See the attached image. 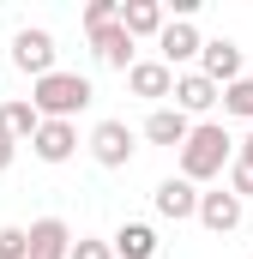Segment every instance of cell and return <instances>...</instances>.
I'll return each mask as SVG.
<instances>
[{
  "instance_id": "cell-1",
  "label": "cell",
  "mask_w": 253,
  "mask_h": 259,
  "mask_svg": "<svg viewBox=\"0 0 253 259\" xmlns=\"http://www.w3.org/2000/svg\"><path fill=\"white\" fill-rule=\"evenodd\" d=\"M235 151H241V145L229 139V127H223V121H199V127H193V139L181 145V175H187L193 187H199V181H217V175L235 163Z\"/></svg>"
},
{
  "instance_id": "cell-2",
  "label": "cell",
  "mask_w": 253,
  "mask_h": 259,
  "mask_svg": "<svg viewBox=\"0 0 253 259\" xmlns=\"http://www.w3.org/2000/svg\"><path fill=\"white\" fill-rule=\"evenodd\" d=\"M91 97H97V91H91L85 72H49V78L30 84V103H36L43 121H72V115H85Z\"/></svg>"
},
{
  "instance_id": "cell-3",
  "label": "cell",
  "mask_w": 253,
  "mask_h": 259,
  "mask_svg": "<svg viewBox=\"0 0 253 259\" xmlns=\"http://www.w3.org/2000/svg\"><path fill=\"white\" fill-rule=\"evenodd\" d=\"M55 55H61V49H55V30H43V24H24V30L12 36V66H18L30 84H36V78H49V72H61Z\"/></svg>"
},
{
  "instance_id": "cell-4",
  "label": "cell",
  "mask_w": 253,
  "mask_h": 259,
  "mask_svg": "<svg viewBox=\"0 0 253 259\" xmlns=\"http://www.w3.org/2000/svg\"><path fill=\"white\" fill-rule=\"evenodd\" d=\"M169 103H175V109H181L187 121H193V115H211V109L223 103V84H211V78H205L199 66H187V72L175 78V97H169Z\"/></svg>"
},
{
  "instance_id": "cell-5",
  "label": "cell",
  "mask_w": 253,
  "mask_h": 259,
  "mask_svg": "<svg viewBox=\"0 0 253 259\" xmlns=\"http://www.w3.org/2000/svg\"><path fill=\"white\" fill-rule=\"evenodd\" d=\"M205 55V36L193 30V18H169L163 24V36H157V61L163 66H187Z\"/></svg>"
},
{
  "instance_id": "cell-6",
  "label": "cell",
  "mask_w": 253,
  "mask_h": 259,
  "mask_svg": "<svg viewBox=\"0 0 253 259\" xmlns=\"http://www.w3.org/2000/svg\"><path fill=\"white\" fill-rule=\"evenodd\" d=\"M91 157L103 169H126L133 163V127L126 121H97L91 127Z\"/></svg>"
},
{
  "instance_id": "cell-7",
  "label": "cell",
  "mask_w": 253,
  "mask_h": 259,
  "mask_svg": "<svg viewBox=\"0 0 253 259\" xmlns=\"http://www.w3.org/2000/svg\"><path fill=\"white\" fill-rule=\"evenodd\" d=\"M199 72H205L211 84H223V91H229V84H241V78H247V72H241V42L211 36V42H205V55H199Z\"/></svg>"
},
{
  "instance_id": "cell-8",
  "label": "cell",
  "mask_w": 253,
  "mask_h": 259,
  "mask_svg": "<svg viewBox=\"0 0 253 259\" xmlns=\"http://www.w3.org/2000/svg\"><path fill=\"white\" fill-rule=\"evenodd\" d=\"M151 205H157V217H169V223H187V217H199V187H193L187 175H169V181H157Z\"/></svg>"
},
{
  "instance_id": "cell-9",
  "label": "cell",
  "mask_w": 253,
  "mask_h": 259,
  "mask_svg": "<svg viewBox=\"0 0 253 259\" xmlns=\"http://www.w3.org/2000/svg\"><path fill=\"white\" fill-rule=\"evenodd\" d=\"M175 78H181L175 66H163V61H139V66H133V72H126V91L163 109V97H175Z\"/></svg>"
},
{
  "instance_id": "cell-10",
  "label": "cell",
  "mask_w": 253,
  "mask_h": 259,
  "mask_svg": "<svg viewBox=\"0 0 253 259\" xmlns=\"http://www.w3.org/2000/svg\"><path fill=\"white\" fill-rule=\"evenodd\" d=\"M193 127H199V121H187L175 103H163V109L145 115V139H151V145H169V151H181V145L193 139Z\"/></svg>"
},
{
  "instance_id": "cell-11",
  "label": "cell",
  "mask_w": 253,
  "mask_h": 259,
  "mask_svg": "<svg viewBox=\"0 0 253 259\" xmlns=\"http://www.w3.org/2000/svg\"><path fill=\"white\" fill-rule=\"evenodd\" d=\"M241 205H247V199H235L229 187L199 193V223H205L211 235H229V229H241Z\"/></svg>"
},
{
  "instance_id": "cell-12",
  "label": "cell",
  "mask_w": 253,
  "mask_h": 259,
  "mask_svg": "<svg viewBox=\"0 0 253 259\" xmlns=\"http://www.w3.org/2000/svg\"><path fill=\"white\" fill-rule=\"evenodd\" d=\"M30 151H36L43 163H72V157H78V127H72V121H43V133L30 139Z\"/></svg>"
},
{
  "instance_id": "cell-13",
  "label": "cell",
  "mask_w": 253,
  "mask_h": 259,
  "mask_svg": "<svg viewBox=\"0 0 253 259\" xmlns=\"http://www.w3.org/2000/svg\"><path fill=\"white\" fill-rule=\"evenodd\" d=\"M91 55H97V66H109V72H133V66H139V55H133V36H126L121 24L97 30V36H91Z\"/></svg>"
},
{
  "instance_id": "cell-14",
  "label": "cell",
  "mask_w": 253,
  "mask_h": 259,
  "mask_svg": "<svg viewBox=\"0 0 253 259\" xmlns=\"http://www.w3.org/2000/svg\"><path fill=\"white\" fill-rule=\"evenodd\" d=\"M30 259H72V229L61 217H36L30 223Z\"/></svg>"
},
{
  "instance_id": "cell-15",
  "label": "cell",
  "mask_w": 253,
  "mask_h": 259,
  "mask_svg": "<svg viewBox=\"0 0 253 259\" xmlns=\"http://www.w3.org/2000/svg\"><path fill=\"white\" fill-rule=\"evenodd\" d=\"M163 24H169V12L157 6V0H121V30L139 42V36H163Z\"/></svg>"
},
{
  "instance_id": "cell-16",
  "label": "cell",
  "mask_w": 253,
  "mask_h": 259,
  "mask_svg": "<svg viewBox=\"0 0 253 259\" xmlns=\"http://www.w3.org/2000/svg\"><path fill=\"white\" fill-rule=\"evenodd\" d=\"M0 133H6V139H18V145H30V139L43 133L36 103H30V97H12V103H0Z\"/></svg>"
},
{
  "instance_id": "cell-17",
  "label": "cell",
  "mask_w": 253,
  "mask_h": 259,
  "mask_svg": "<svg viewBox=\"0 0 253 259\" xmlns=\"http://www.w3.org/2000/svg\"><path fill=\"white\" fill-rule=\"evenodd\" d=\"M109 241H115V259H151L157 253V229L151 223H121Z\"/></svg>"
},
{
  "instance_id": "cell-18",
  "label": "cell",
  "mask_w": 253,
  "mask_h": 259,
  "mask_svg": "<svg viewBox=\"0 0 253 259\" xmlns=\"http://www.w3.org/2000/svg\"><path fill=\"white\" fill-rule=\"evenodd\" d=\"M223 115L253 121V78H241V84H229V91H223Z\"/></svg>"
},
{
  "instance_id": "cell-19",
  "label": "cell",
  "mask_w": 253,
  "mask_h": 259,
  "mask_svg": "<svg viewBox=\"0 0 253 259\" xmlns=\"http://www.w3.org/2000/svg\"><path fill=\"white\" fill-rule=\"evenodd\" d=\"M109 24H121V0H91V6H85V30L97 36V30H109Z\"/></svg>"
},
{
  "instance_id": "cell-20",
  "label": "cell",
  "mask_w": 253,
  "mask_h": 259,
  "mask_svg": "<svg viewBox=\"0 0 253 259\" xmlns=\"http://www.w3.org/2000/svg\"><path fill=\"white\" fill-rule=\"evenodd\" d=\"M0 259H30V229L6 223V229H0Z\"/></svg>"
},
{
  "instance_id": "cell-21",
  "label": "cell",
  "mask_w": 253,
  "mask_h": 259,
  "mask_svg": "<svg viewBox=\"0 0 253 259\" xmlns=\"http://www.w3.org/2000/svg\"><path fill=\"white\" fill-rule=\"evenodd\" d=\"M229 193L253 199V157H241V151H235V163H229Z\"/></svg>"
},
{
  "instance_id": "cell-22",
  "label": "cell",
  "mask_w": 253,
  "mask_h": 259,
  "mask_svg": "<svg viewBox=\"0 0 253 259\" xmlns=\"http://www.w3.org/2000/svg\"><path fill=\"white\" fill-rule=\"evenodd\" d=\"M72 259H115V241H97V235H78V241H72Z\"/></svg>"
},
{
  "instance_id": "cell-23",
  "label": "cell",
  "mask_w": 253,
  "mask_h": 259,
  "mask_svg": "<svg viewBox=\"0 0 253 259\" xmlns=\"http://www.w3.org/2000/svg\"><path fill=\"white\" fill-rule=\"evenodd\" d=\"M12 157H18V139H6V133H0V175L12 169Z\"/></svg>"
},
{
  "instance_id": "cell-24",
  "label": "cell",
  "mask_w": 253,
  "mask_h": 259,
  "mask_svg": "<svg viewBox=\"0 0 253 259\" xmlns=\"http://www.w3.org/2000/svg\"><path fill=\"white\" fill-rule=\"evenodd\" d=\"M241 157H253V133H247V139H241Z\"/></svg>"
}]
</instances>
